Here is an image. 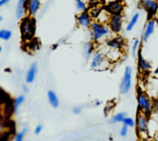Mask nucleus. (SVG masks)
Returning <instances> with one entry per match:
<instances>
[{"label":"nucleus","instance_id":"nucleus-1","mask_svg":"<svg viewBox=\"0 0 158 141\" xmlns=\"http://www.w3.org/2000/svg\"><path fill=\"white\" fill-rule=\"evenodd\" d=\"M91 39L93 42H99L110 38L113 33L107 24H101L96 20L93 21L89 27Z\"/></svg>","mask_w":158,"mask_h":141},{"label":"nucleus","instance_id":"nucleus-29","mask_svg":"<svg viewBox=\"0 0 158 141\" xmlns=\"http://www.w3.org/2000/svg\"><path fill=\"white\" fill-rule=\"evenodd\" d=\"M28 129L27 127L23 128L20 132L17 133L15 137V141H23V139L25 135L27 134Z\"/></svg>","mask_w":158,"mask_h":141},{"label":"nucleus","instance_id":"nucleus-21","mask_svg":"<svg viewBox=\"0 0 158 141\" xmlns=\"http://www.w3.org/2000/svg\"><path fill=\"white\" fill-rule=\"evenodd\" d=\"M25 101V96L23 95H20L18 96L14 100L13 105H12V110L14 113H17L20 106Z\"/></svg>","mask_w":158,"mask_h":141},{"label":"nucleus","instance_id":"nucleus-19","mask_svg":"<svg viewBox=\"0 0 158 141\" xmlns=\"http://www.w3.org/2000/svg\"><path fill=\"white\" fill-rule=\"evenodd\" d=\"M48 101H49L50 105L53 108H56L59 106V98H58L56 93L54 91L49 90L48 92Z\"/></svg>","mask_w":158,"mask_h":141},{"label":"nucleus","instance_id":"nucleus-34","mask_svg":"<svg viewBox=\"0 0 158 141\" xmlns=\"http://www.w3.org/2000/svg\"><path fill=\"white\" fill-rule=\"evenodd\" d=\"M100 0H89L90 4L92 5V7L97 6V5L99 3Z\"/></svg>","mask_w":158,"mask_h":141},{"label":"nucleus","instance_id":"nucleus-26","mask_svg":"<svg viewBox=\"0 0 158 141\" xmlns=\"http://www.w3.org/2000/svg\"><path fill=\"white\" fill-rule=\"evenodd\" d=\"M75 2L76 8L78 11L79 13L87 11L88 6L84 1H83L82 0H75Z\"/></svg>","mask_w":158,"mask_h":141},{"label":"nucleus","instance_id":"nucleus-38","mask_svg":"<svg viewBox=\"0 0 158 141\" xmlns=\"http://www.w3.org/2000/svg\"><path fill=\"white\" fill-rule=\"evenodd\" d=\"M156 137L157 139H158V129H157V130L156 132Z\"/></svg>","mask_w":158,"mask_h":141},{"label":"nucleus","instance_id":"nucleus-32","mask_svg":"<svg viewBox=\"0 0 158 141\" xmlns=\"http://www.w3.org/2000/svg\"><path fill=\"white\" fill-rule=\"evenodd\" d=\"M72 111H73V113L74 114H80V113H81V108L79 107V106H75V107L73 108Z\"/></svg>","mask_w":158,"mask_h":141},{"label":"nucleus","instance_id":"nucleus-31","mask_svg":"<svg viewBox=\"0 0 158 141\" xmlns=\"http://www.w3.org/2000/svg\"><path fill=\"white\" fill-rule=\"evenodd\" d=\"M128 127L125 124H123L120 130V135L122 137H126L128 134Z\"/></svg>","mask_w":158,"mask_h":141},{"label":"nucleus","instance_id":"nucleus-33","mask_svg":"<svg viewBox=\"0 0 158 141\" xmlns=\"http://www.w3.org/2000/svg\"><path fill=\"white\" fill-rule=\"evenodd\" d=\"M42 129H43V126L40 124L36 127V128L35 129V133L36 134H39L41 132V131L42 130Z\"/></svg>","mask_w":158,"mask_h":141},{"label":"nucleus","instance_id":"nucleus-8","mask_svg":"<svg viewBox=\"0 0 158 141\" xmlns=\"http://www.w3.org/2000/svg\"><path fill=\"white\" fill-rule=\"evenodd\" d=\"M110 15L122 14L124 10V3L122 0H114L109 2L104 7Z\"/></svg>","mask_w":158,"mask_h":141},{"label":"nucleus","instance_id":"nucleus-13","mask_svg":"<svg viewBox=\"0 0 158 141\" xmlns=\"http://www.w3.org/2000/svg\"><path fill=\"white\" fill-rule=\"evenodd\" d=\"M137 59H138V67L139 71L142 72H146L150 70L151 69V62L145 59L141 53V50L139 49L138 55H137Z\"/></svg>","mask_w":158,"mask_h":141},{"label":"nucleus","instance_id":"nucleus-36","mask_svg":"<svg viewBox=\"0 0 158 141\" xmlns=\"http://www.w3.org/2000/svg\"><path fill=\"white\" fill-rule=\"evenodd\" d=\"M22 90L25 92H27L28 91V88L26 85H22Z\"/></svg>","mask_w":158,"mask_h":141},{"label":"nucleus","instance_id":"nucleus-18","mask_svg":"<svg viewBox=\"0 0 158 141\" xmlns=\"http://www.w3.org/2000/svg\"><path fill=\"white\" fill-rule=\"evenodd\" d=\"M139 17H140V14L139 12H136L132 15V17H131L130 20H129V22H128L126 26L125 30L127 32H130L133 29V28L137 24L139 19Z\"/></svg>","mask_w":158,"mask_h":141},{"label":"nucleus","instance_id":"nucleus-17","mask_svg":"<svg viewBox=\"0 0 158 141\" xmlns=\"http://www.w3.org/2000/svg\"><path fill=\"white\" fill-rule=\"evenodd\" d=\"M110 16L111 15L107 11H106L104 9H102L95 20L101 24L107 25L110 20Z\"/></svg>","mask_w":158,"mask_h":141},{"label":"nucleus","instance_id":"nucleus-28","mask_svg":"<svg viewBox=\"0 0 158 141\" xmlns=\"http://www.w3.org/2000/svg\"><path fill=\"white\" fill-rule=\"evenodd\" d=\"M123 124L127 126L128 127H133L135 126V121L130 117H125L122 121Z\"/></svg>","mask_w":158,"mask_h":141},{"label":"nucleus","instance_id":"nucleus-9","mask_svg":"<svg viewBox=\"0 0 158 141\" xmlns=\"http://www.w3.org/2000/svg\"><path fill=\"white\" fill-rule=\"evenodd\" d=\"M140 4L149 17V19L156 15L158 10V1L157 0H141Z\"/></svg>","mask_w":158,"mask_h":141},{"label":"nucleus","instance_id":"nucleus-30","mask_svg":"<svg viewBox=\"0 0 158 141\" xmlns=\"http://www.w3.org/2000/svg\"><path fill=\"white\" fill-rule=\"evenodd\" d=\"M152 114L158 116V97L152 99Z\"/></svg>","mask_w":158,"mask_h":141},{"label":"nucleus","instance_id":"nucleus-23","mask_svg":"<svg viewBox=\"0 0 158 141\" xmlns=\"http://www.w3.org/2000/svg\"><path fill=\"white\" fill-rule=\"evenodd\" d=\"M119 52H120V50H118V49H110V50L107 53L106 56L107 57V58L109 59V60L110 61H116L120 57Z\"/></svg>","mask_w":158,"mask_h":141},{"label":"nucleus","instance_id":"nucleus-6","mask_svg":"<svg viewBox=\"0 0 158 141\" xmlns=\"http://www.w3.org/2000/svg\"><path fill=\"white\" fill-rule=\"evenodd\" d=\"M132 77L133 70L131 67L130 66H126L119 85V90L122 94H127L130 91L132 85Z\"/></svg>","mask_w":158,"mask_h":141},{"label":"nucleus","instance_id":"nucleus-5","mask_svg":"<svg viewBox=\"0 0 158 141\" xmlns=\"http://www.w3.org/2000/svg\"><path fill=\"white\" fill-rule=\"evenodd\" d=\"M135 125L136 130L141 137H148L149 129V117L139 111L136 116Z\"/></svg>","mask_w":158,"mask_h":141},{"label":"nucleus","instance_id":"nucleus-22","mask_svg":"<svg viewBox=\"0 0 158 141\" xmlns=\"http://www.w3.org/2000/svg\"><path fill=\"white\" fill-rule=\"evenodd\" d=\"M125 117H127V113L125 112L118 113L111 118V119L109 121V122L110 124L122 122L123 120Z\"/></svg>","mask_w":158,"mask_h":141},{"label":"nucleus","instance_id":"nucleus-39","mask_svg":"<svg viewBox=\"0 0 158 141\" xmlns=\"http://www.w3.org/2000/svg\"><path fill=\"white\" fill-rule=\"evenodd\" d=\"M149 141H158V139H157L156 138V139H154L151 140H149Z\"/></svg>","mask_w":158,"mask_h":141},{"label":"nucleus","instance_id":"nucleus-10","mask_svg":"<svg viewBox=\"0 0 158 141\" xmlns=\"http://www.w3.org/2000/svg\"><path fill=\"white\" fill-rule=\"evenodd\" d=\"M156 25V20L155 19L152 18L148 20L144 25L143 32L142 33L141 40L143 42H146L154 33L155 31V27Z\"/></svg>","mask_w":158,"mask_h":141},{"label":"nucleus","instance_id":"nucleus-41","mask_svg":"<svg viewBox=\"0 0 158 141\" xmlns=\"http://www.w3.org/2000/svg\"><path fill=\"white\" fill-rule=\"evenodd\" d=\"M156 17L158 19V10H157V14H156Z\"/></svg>","mask_w":158,"mask_h":141},{"label":"nucleus","instance_id":"nucleus-2","mask_svg":"<svg viewBox=\"0 0 158 141\" xmlns=\"http://www.w3.org/2000/svg\"><path fill=\"white\" fill-rule=\"evenodd\" d=\"M19 28L22 37L25 41H30L33 39L36 30V24L34 17L28 15L25 16L20 20Z\"/></svg>","mask_w":158,"mask_h":141},{"label":"nucleus","instance_id":"nucleus-24","mask_svg":"<svg viewBox=\"0 0 158 141\" xmlns=\"http://www.w3.org/2000/svg\"><path fill=\"white\" fill-rule=\"evenodd\" d=\"M139 45H140V41L139 39H135L132 44L131 46V55L133 58H137V55L138 51L139 50Z\"/></svg>","mask_w":158,"mask_h":141},{"label":"nucleus","instance_id":"nucleus-11","mask_svg":"<svg viewBox=\"0 0 158 141\" xmlns=\"http://www.w3.org/2000/svg\"><path fill=\"white\" fill-rule=\"evenodd\" d=\"M93 21V19L88 11L80 12L76 16L77 24L80 27L89 28Z\"/></svg>","mask_w":158,"mask_h":141},{"label":"nucleus","instance_id":"nucleus-40","mask_svg":"<svg viewBox=\"0 0 158 141\" xmlns=\"http://www.w3.org/2000/svg\"><path fill=\"white\" fill-rule=\"evenodd\" d=\"M2 20V15H0V22H1Z\"/></svg>","mask_w":158,"mask_h":141},{"label":"nucleus","instance_id":"nucleus-4","mask_svg":"<svg viewBox=\"0 0 158 141\" xmlns=\"http://www.w3.org/2000/svg\"><path fill=\"white\" fill-rule=\"evenodd\" d=\"M110 61L103 52L98 51L93 53L91 61V68L94 70H103L108 68Z\"/></svg>","mask_w":158,"mask_h":141},{"label":"nucleus","instance_id":"nucleus-14","mask_svg":"<svg viewBox=\"0 0 158 141\" xmlns=\"http://www.w3.org/2000/svg\"><path fill=\"white\" fill-rule=\"evenodd\" d=\"M40 6V0H28L27 4V15L34 17L38 12Z\"/></svg>","mask_w":158,"mask_h":141},{"label":"nucleus","instance_id":"nucleus-35","mask_svg":"<svg viewBox=\"0 0 158 141\" xmlns=\"http://www.w3.org/2000/svg\"><path fill=\"white\" fill-rule=\"evenodd\" d=\"M11 0H1L0 1V6L2 7L6 4H7L9 1H10Z\"/></svg>","mask_w":158,"mask_h":141},{"label":"nucleus","instance_id":"nucleus-25","mask_svg":"<svg viewBox=\"0 0 158 141\" xmlns=\"http://www.w3.org/2000/svg\"><path fill=\"white\" fill-rule=\"evenodd\" d=\"M12 33L11 30L5 28H2L0 30V38L4 41H8L12 37Z\"/></svg>","mask_w":158,"mask_h":141},{"label":"nucleus","instance_id":"nucleus-3","mask_svg":"<svg viewBox=\"0 0 158 141\" xmlns=\"http://www.w3.org/2000/svg\"><path fill=\"white\" fill-rule=\"evenodd\" d=\"M136 98L139 111L149 117L152 114V99L142 90L138 91Z\"/></svg>","mask_w":158,"mask_h":141},{"label":"nucleus","instance_id":"nucleus-37","mask_svg":"<svg viewBox=\"0 0 158 141\" xmlns=\"http://www.w3.org/2000/svg\"><path fill=\"white\" fill-rule=\"evenodd\" d=\"M154 74L156 75H157V76H158V65H157V67L156 68V69L154 70Z\"/></svg>","mask_w":158,"mask_h":141},{"label":"nucleus","instance_id":"nucleus-16","mask_svg":"<svg viewBox=\"0 0 158 141\" xmlns=\"http://www.w3.org/2000/svg\"><path fill=\"white\" fill-rule=\"evenodd\" d=\"M37 71H38L37 63L33 62L27 72L25 81L27 83H31L35 80L36 74H37Z\"/></svg>","mask_w":158,"mask_h":141},{"label":"nucleus","instance_id":"nucleus-20","mask_svg":"<svg viewBox=\"0 0 158 141\" xmlns=\"http://www.w3.org/2000/svg\"><path fill=\"white\" fill-rule=\"evenodd\" d=\"M94 45L93 43L92 42H88L86 43L83 48V54L86 59H88L91 57L92 54H93V51H94Z\"/></svg>","mask_w":158,"mask_h":141},{"label":"nucleus","instance_id":"nucleus-7","mask_svg":"<svg viewBox=\"0 0 158 141\" xmlns=\"http://www.w3.org/2000/svg\"><path fill=\"white\" fill-rule=\"evenodd\" d=\"M123 17L122 14L117 15H111L108 25L112 32L115 34L120 33L123 28Z\"/></svg>","mask_w":158,"mask_h":141},{"label":"nucleus","instance_id":"nucleus-42","mask_svg":"<svg viewBox=\"0 0 158 141\" xmlns=\"http://www.w3.org/2000/svg\"><path fill=\"white\" fill-rule=\"evenodd\" d=\"M1 51H2V46H0V52H1Z\"/></svg>","mask_w":158,"mask_h":141},{"label":"nucleus","instance_id":"nucleus-27","mask_svg":"<svg viewBox=\"0 0 158 141\" xmlns=\"http://www.w3.org/2000/svg\"><path fill=\"white\" fill-rule=\"evenodd\" d=\"M102 9L98 7V6H94V7H92L91 9H89V11H88V12H89L90 16L91 17L92 19H94L96 20V19L97 18V17L98 16L99 14L100 13V12L101 11Z\"/></svg>","mask_w":158,"mask_h":141},{"label":"nucleus","instance_id":"nucleus-12","mask_svg":"<svg viewBox=\"0 0 158 141\" xmlns=\"http://www.w3.org/2000/svg\"><path fill=\"white\" fill-rule=\"evenodd\" d=\"M28 0H19L15 9V17L22 20L27 15V4Z\"/></svg>","mask_w":158,"mask_h":141},{"label":"nucleus","instance_id":"nucleus-15","mask_svg":"<svg viewBox=\"0 0 158 141\" xmlns=\"http://www.w3.org/2000/svg\"><path fill=\"white\" fill-rule=\"evenodd\" d=\"M106 45L110 49L120 50L124 45V40L120 36L110 38L106 40Z\"/></svg>","mask_w":158,"mask_h":141}]
</instances>
